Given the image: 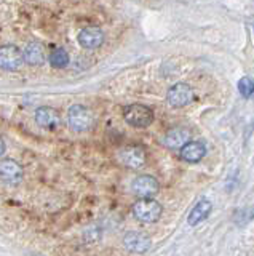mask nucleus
Wrapping results in <instances>:
<instances>
[{
	"label": "nucleus",
	"mask_w": 254,
	"mask_h": 256,
	"mask_svg": "<svg viewBox=\"0 0 254 256\" xmlns=\"http://www.w3.org/2000/svg\"><path fill=\"white\" fill-rule=\"evenodd\" d=\"M163 213L162 205L154 198H139L136 204L133 205V214L138 221L144 224H152L160 220Z\"/></svg>",
	"instance_id": "obj_1"
},
{
	"label": "nucleus",
	"mask_w": 254,
	"mask_h": 256,
	"mask_svg": "<svg viewBox=\"0 0 254 256\" xmlns=\"http://www.w3.org/2000/svg\"><path fill=\"white\" fill-rule=\"evenodd\" d=\"M123 118L134 128H147L154 122V112L144 104H130L123 109Z\"/></svg>",
	"instance_id": "obj_2"
},
{
	"label": "nucleus",
	"mask_w": 254,
	"mask_h": 256,
	"mask_svg": "<svg viewBox=\"0 0 254 256\" xmlns=\"http://www.w3.org/2000/svg\"><path fill=\"white\" fill-rule=\"evenodd\" d=\"M67 122H69V126L77 133L88 132L94 125V116L86 106L74 104L67 112Z\"/></svg>",
	"instance_id": "obj_3"
},
{
	"label": "nucleus",
	"mask_w": 254,
	"mask_h": 256,
	"mask_svg": "<svg viewBox=\"0 0 254 256\" xmlns=\"http://www.w3.org/2000/svg\"><path fill=\"white\" fill-rule=\"evenodd\" d=\"M118 162L125 165L126 168H131V170H139L146 165V149L138 144H133V146H125L123 149L118 150Z\"/></svg>",
	"instance_id": "obj_4"
},
{
	"label": "nucleus",
	"mask_w": 254,
	"mask_h": 256,
	"mask_svg": "<svg viewBox=\"0 0 254 256\" xmlns=\"http://www.w3.org/2000/svg\"><path fill=\"white\" fill-rule=\"evenodd\" d=\"M24 64V54L16 45L0 46V69L3 70H18Z\"/></svg>",
	"instance_id": "obj_5"
},
{
	"label": "nucleus",
	"mask_w": 254,
	"mask_h": 256,
	"mask_svg": "<svg viewBox=\"0 0 254 256\" xmlns=\"http://www.w3.org/2000/svg\"><path fill=\"white\" fill-rule=\"evenodd\" d=\"M194 90L190 88L187 84H176L173 85L168 93H166V100H168V104L171 108H186L187 104H190L194 101Z\"/></svg>",
	"instance_id": "obj_6"
},
{
	"label": "nucleus",
	"mask_w": 254,
	"mask_h": 256,
	"mask_svg": "<svg viewBox=\"0 0 254 256\" xmlns=\"http://www.w3.org/2000/svg\"><path fill=\"white\" fill-rule=\"evenodd\" d=\"M131 189L139 198H152L154 196L158 194V190H160V184H158V181L154 176L141 174L138 178H134Z\"/></svg>",
	"instance_id": "obj_7"
},
{
	"label": "nucleus",
	"mask_w": 254,
	"mask_h": 256,
	"mask_svg": "<svg viewBox=\"0 0 254 256\" xmlns=\"http://www.w3.org/2000/svg\"><path fill=\"white\" fill-rule=\"evenodd\" d=\"M123 245L128 252L136 253V254H142L150 248V238L147 234H144V232L131 230L123 237Z\"/></svg>",
	"instance_id": "obj_8"
},
{
	"label": "nucleus",
	"mask_w": 254,
	"mask_h": 256,
	"mask_svg": "<svg viewBox=\"0 0 254 256\" xmlns=\"http://www.w3.org/2000/svg\"><path fill=\"white\" fill-rule=\"evenodd\" d=\"M22 166L13 158L0 160V180L8 184H18L22 180Z\"/></svg>",
	"instance_id": "obj_9"
},
{
	"label": "nucleus",
	"mask_w": 254,
	"mask_h": 256,
	"mask_svg": "<svg viewBox=\"0 0 254 256\" xmlns=\"http://www.w3.org/2000/svg\"><path fill=\"white\" fill-rule=\"evenodd\" d=\"M78 44L86 50H96L104 44V32L96 26L83 28L78 32Z\"/></svg>",
	"instance_id": "obj_10"
},
{
	"label": "nucleus",
	"mask_w": 254,
	"mask_h": 256,
	"mask_svg": "<svg viewBox=\"0 0 254 256\" xmlns=\"http://www.w3.org/2000/svg\"><path fill=\"white\" fill-rule=\"evenodd\" d=\"M35 122L38 126L46 128V130H56L61 125V116L56 109L50 106H42L35 110Z\"/></svg>",
	"instance_id": "obj_11"
},
{
	"label": "nucleus",
	"mask_w": 254,
	"mask_h": 256,
	"mask_svg": "<svg viewBox=\"0 0 254 256\" xmlns=\"http://www.w3.org/2000/svg\"><path fill=\"white\" fill-rule=\"evenodd\" d=\"M190 140V132L186 128H171L170 132H166V134L162 138V144L168 149H182Z\"/></svg>",
	"instance_id": "obj_12"
},
{
	"label": "nucleus",
	"mask_w": 254,
	"mask_h": 256,
	"mask_svg": "<svg viewBox=\"0 0 254 256\" xmlns=\"http://www.w3.org/2000/svg\"><path fill=\"white\" fill-rule=\"evenodd\" d=\"M205 154H206V148L202 141H189L186 146L181 149V158L189 164L200 162L205 157Z\"/></svg>",
	"instance_id": "obj_13"
},
{
	"label": "nucleus",
	"mask_w": 254,
	"mask_h": 256,
	"mask_svg": "<svg viewBox=\"0 0 254 256\" xmlns=\"http://www.w3.org/2000/svg\"><path fill=\"white\" fill-rule=\"evenodd\" d=\"M211 210H213V204L210 202V200L208 198H200L197 202V205L192 208V212H190L189 216H187L189 226H197V224H200L202 221H205L210 216Z\"/></svg>",
	"instance_id": "obj_14"
},
{
	"label": "nucleus",
	"mask_w": 254,
	"mask_h": 256,
	"mask_svg": "<svg viewBox=\"0 0 254 256\" xmlns=\"http://www.w3.org/2000/svg\"><path fill=\"white\" fill-rule=\"evenodd\" d=\"M24 61L30 66H42L46 60V53H45V46L40 42H30L24 48Z\"/></svg>",
	"instance_id": "obj_15"
},
{
	"label": "nucleus",
	"mask_w": 254,
	"mask_h": 256,
	"mask_svg": "<svg viewBox=\"0 0 254 256\" xmlns=\"http://www.w3.org/2000/svg\"><path fill=\"white\" fill-rule=\"evenodd\" d=\"M48 60H50V64L53 68L64 69V68H67V64H69V53L66 50H62V48H56V50L51 52Z\"/></svg>",
	"instance_id": "obj_16"
},
{
	"label": "nucleus",
	"mask_w": 254,
	"mask_h": 256,
	"mask_svg": "<svg viewBox=\"0 0 254 256\" xmlns=\"http://www.w3.org/2000/svg\"><path fill=\"white\" fill-rule=\"evenodd\" d=\"M238 92L243 98H250L254 93V80H251L250 77H242L238 80Z\"/></svg>",
	"instance_id": "obj_17"
},
{
	"label": "nucleus",
	"mask_w": 254,
	"mask_h": 256,
	"mask_svg": "<svg viewBox=\"0 0 254 256\" xmlns=\"http://www.w3.org/2000/svg\"><path fill=\"white\" fill-rule=\"evenodd\" d=\"M5 154V141H3V138L0 136V157H2Z\"/></svg>",
	"instance_id": "obj_18"
}]
</instances>
